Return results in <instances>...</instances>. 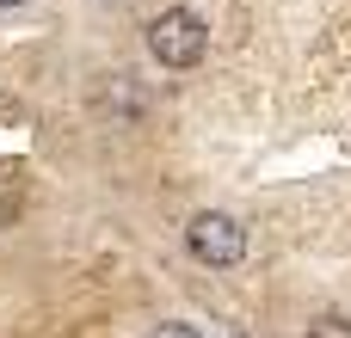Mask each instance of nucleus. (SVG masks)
Masks as SVG:
<instances>
[{
    "mask_svg": "<svg viewBox=\"0 0 351 338\" xmlns=\"http://www.w3.org/2000/svg\"><path fill=\"white\" fill-rule=\"evenodd\" d=\"M148 55H154L160 68H173V74L197 68V62L210 55V25H204L191 6H167V12H154V18H148Z\"/></svg>",
    "mask_w": 351,
    "mask_h": 338,
    "instance_id": "nucleus-1",
    "label": "nucleus"
},
{
    "mask_svg": "<svg viewBox=\"0 0 351 338\" xmlns=\"http://www.w3.org/2000/svg\"><path fill=\"white\" fill-rule=\"evenodd\" d=\"M185 246H191V259H197V265L228 271V265H241V259H247V228H241L234 216H222V209H197V216H191V228H185Z\"/></svg>",
    "mask_w": 351,
    "mask_h": 338,
    "instance_id": "nucleus-2",
    "label": "nucleus"
},
{
    "mask_svg": "<svg viewBox=\"0 0 351 338\" xmlns=\"http://www.w3.org/2000/svg\"><path fill=\"white\" fill-rule=\"evenodd\" d=\"M99 105H105L111 117H130V123L148 111V99H142V86H136L130 74H99Z\"/></svg>",
    "mask_w": 351,
    "mask_h": 338,
    "instance_id": "nucleus-3",
    "label": "nucleus"
},
{
    "mask_svg": "<svg viewBox=\"0 0 351 338\" xmlns=\"http://www.w3.org/2000/svg\"><path fill=\"white\" fill-rule=\"evenodd\" d=\"M302 338H351V320H346V314H315Z\"/></svg>",
    "mask_w": 351,
    "mask_h": 338,
    "instance_id": "nucleus-4",
    "label": "nucleus"
},
{
    "mask_svg": "<svg viewBox=\"0 0 351 338\" xmlns=\"http://www.w3.org/2000/svg\"><path fill=\"white\" fill-rule=\"evenodd\" d=\"M154 338H204V333L185 326V320H167V326H154Z\"/></svg>",
    "mask_w": 351,
    "mask_h": 338,
    "instance_id": "nucleus-5",
    "label": "nucleus"
},
{
    "mask_svg": "<svg viewBox=\"0 0 351 338\" xmlns=\"http://www.w3.org/2000/svg\"><path fill=\"white\" fill-rule=\"evenodd\" d=\"M6 6H25V0H0V12H6Z\"/></svg>",
    "mask_w": 351,
    "mask_h": 338,
    "instance_id": "nucleus-6",
    "label": "nucleus"
}]
</instances>
